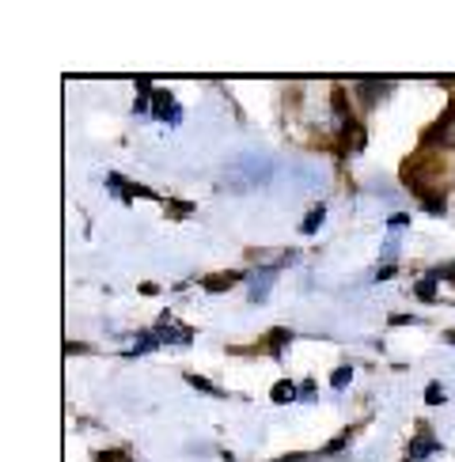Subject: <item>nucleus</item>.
<instances>
[{
	"instance_id": "obj_1",
	"label": "nucleus",
	"mask_w": 455,
	"mask_h": 462,
	"mask_svg": "<svg viewBox=\"0 0 455 462\" xmlns=\"http://www.w3.org/2000/svg\"><path fill=\"white\" fill-rule=\"evenodd\" d=\"M441 451H444L441 439H436L429 429H417V436L410 439V448H406V462H425V458L441 455Z\"/></svg>"
},
{
	"instance_id": "obj_2",
	"label": "nucleus",
	"mask_w": 455,
	"mask_h": 462,
	"mask_svg": "<svg viewBox=\"0 0 455 462\" xmlns=\"http://www.w3.org/2000/svg\"><path fill=\"white\" fill-rule=\"evenodd\" d=\"M156 337H160V345L163 341L167 345H190V341H194V330H182V326H175V319H171V315H160Z\"/></svg>"
},
{
	"instance_id": "obj_3",
	"label": "nucleus",
	"mask_w": 455,
	"mask_h": 462,
	"mask_svg": "<svg viewBox=\"0 0 455 462\" xmlns=\"http://www.w3.org/2000/svg\"><path fill=\"white\" fill-rule=\"evenodd\" d=\"M425 141H429V144H448V148H455V103L448 106L444 118L425 133Z\"/></svg>"
},
{
	"instance_id": "obj_4",
	"label": "nucleus",
	"mask_w": 455,
	"mask_h": 462,
	"mask_svg": "<svg viewBox=\"0 0 455 462\" xmlns=\"http://www.w3.org/2000/svg\"><path fill=\"white\" fill-rule=\"evenodd\" d=\"M277 273H281V265H270V269H262V273L251 277V303H265V300H270V288H274Z\"/></svg>"
},
{
	"instance_id": "obj_5",
	"label": "nucleus",
	"mask_w": 455,
	"mask_h": 462,
	"mask_svg": "<svg viewBox=\"0 0 455 462\" xmlns=\"http://www.w3.org/2000/svg\"><path fill=\"white\" fill-rule=\"evenodd\" d=\"M152 114L163 118V122H179L182 118L179 103H175V95H171V91H156V95H152Z\"/></svg>"
},
{
	"instance_id": "obj_6",
	"label": "nucleus",
	"mask_w": 455,
	"mask_h": 462,
	"mask_svg": "<svg viewBox=\"0 0 455 462\" xmlns=\"http://www.w3.org/2000/svg\"><path fill=\"white\" fill-rule=\"evenodd\" d=\"M107 186L114 189V194H118L122 201H129V198H152V201H156V194H152V189H144V186H133V182H122L118 175H110L107 179Z\"/></svg>"
},
{
	"instance_id": "obj_7",
	"label": "nucleus",
	"mask_w": 455,
	"mask_h": 462,
	"mask_svg": "<svg viewBox=\"0 0 455 462\" xmlns=\"http://www.w3.org/2000/svg\"><path fill=\"white\" fill-rule=\"evenodd\" d=\"M236 281H239V273H213V277H205V281H201V288L217 296V292H224V288H232Z\"/></svg>"
},
{
	"instance_id": "obj_8",
	"label": "nucleus",
	"mask_w": 455,
	"mask_h": 462,
	"mask_svg": "<svg viewBox=\"0 0 455 462\" xmlns=\"http://www.w3.org/2000/svg\"><path fill=\"white\" fill-rule=\"evenodd\" d=\"M387 91H391V84H372V80H360V84H357V95L365 99V106L376 103L379 95H387Z\"/></svg>"
},
{
	"instance_id": "obj_9",
	"label": "nucleus",
	"mask_w": 455,
	"mask_h": 462,
	"mask_svg": "<svg viewBox=\"0 0 455 462\" xmlns=\"http://www.w3.org/2000/svg\"><path fill=\"white\" fill-rule=\"evenodd\" d=\"M292 334L289 330H274L270 337H265V345H270V356H284V349H289Z\"/></svg>"
},
{
	"instance_id": "obj_10",
	"label": "nucleus",
	"mask_w": 455,
	"mask_h": 462,
	"mask_svg": "<svg viewBox=\"0 0 455 462\" xmlns=\"http://www.w3.org/2000/svg\"><path fill=\"white\" fill-rule=\"evenodd\" d=\"M322 217H327V208H322V205H315L311 213L303 217V224H300V231H303V236H315V227L322 224Z\"/></svg>"
},
{
	"instance_id": "obj_11",
	"label": "nucleus",
	"mask_w": 455,
	"mask_h": 462,
	"mask_svg": "<svg viewBox=\"0 0 455 462\" xmlns=\"http://www.w3.org/2000/svg\"><path fill=\"white\" fill-rule=\"evenodd\" d=\"M186 383H190L194 391H205V394H213V398H224V391H220V387H213V383L201 379V375H186Z\"/></svg>"
},
{
	"instance_id": "obj_12",
	"label": "nucleus",
	"mask_w": 455,
	"mask_h": 462,
	"mask_svg": "<svg viewBox=\"0 0 455 462\" xmlns=\"http://www.w3.org/2000/svg\"><path fill=\"white\" fill-rule=\"evenodd\" d=\"M270 398L277 402V406H281V402H292V398H296V387H292L289 379H284V383H277V387L270 391Z\"/></svg>"
},
{
	"instance_id": "obj_13",
	"label": "nucleus",
	"mask_w": 455,
	"mask_h": 462,
	"mask_svg": "<svg viewBox=\"0 0 455 462\" xmlns=\"http://www.w3.org/2000/svg\"><path fill=\"white\" fill-rule=\"evenodd\" d=\"M417 296H422V300H436V277L429 273L422 284H417Z\"/></svg>"
},
{
	"instance_id": "obj_14",
	"label": "nucleus",
	"mask_w": 455,
	"mask_h": 462,
	"mask_svg": "<svg viewBox=\"0 0 455 462\" xmlns=\"http://www.w3.org/2000/svg\"><path fill=\"white\" fill-rule=\"evenodd\" d=\"M349 379H353V368H338V372L330 375V387H338V391H341V387H346Z\"/></svg>"
},
{
	"instance_id": "obj_15",
	"label": "nucleus",
	"mask_w": 455,
	"mask_h": 462,
	"mask_svg": "<svg viewBox=\"0 0 455 462\" xmlns=\"http://www.w3.org/2000/svg\"><path fill=\"white\" fill-rule=\"evenodd\" d=\"M190 213H194V205H167V217H175V220H182Z\"/></svg>"
},
{
	"instance_id": "obj_16",
	"label": "nucleus",
	"mask_w": 455,
	"mask_h": 462,
	"mask_svg": "<svg viewBox=\"0 0 455 462\" xmlns=\"http://www.w3.org/2000/svg\"><path fill=\"white\" fill-rule=\"evenodd\" d=\"M425 402H429V406H436V402H444V387H436V383H432V387L425 391Z\"/></svg>"
},
{
	"instance_id": "obj_17",
	"label": "nucleus",
	"mask_w": 455,
	"mask_h": 462,
	"mask_svg": "<svg viewBox=\"0 0 455 462\" xmlns=\"http://www.w3.org/2000/svg\"><path fill=\"white\" fill-rule=\"evenodd\" d=\"M118 462H122V458H118Z\"/></svg>"
}]
</instances>
